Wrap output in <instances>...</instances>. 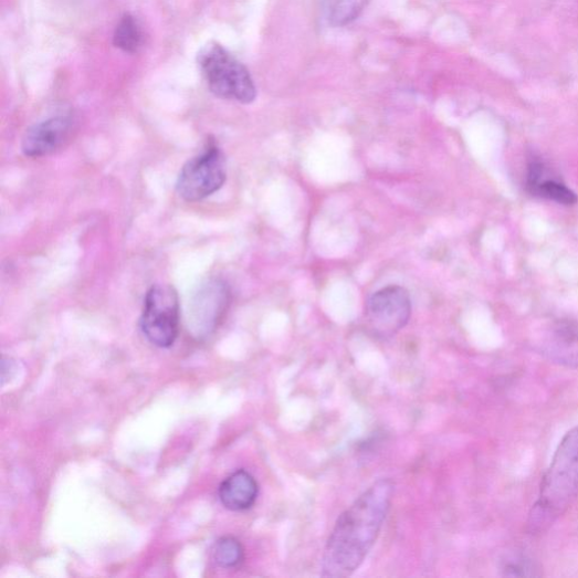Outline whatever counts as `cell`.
<instances>
[{
	"instance_id": "cell-1",
	"label": "cell",
	"mask_w": 578,
	"mask_h": 578,
	"mask_svg": "<svg viewBox=\"0 0 578 578\" xmlns=\"http://www.w3.org/2000/svg\"><path fill=\"white\" fill-rule=\"evenodd\" d=\"M393 493V482L381 480L340 515L325 548L323 576L348 577L360 567L381 533Z\"/></svg>"
},
{
	"instance_id": "cell-2",
	"label": "cell",
	"mask_w": 578,
	"mask_h": 578,
	"mask_svg": "<svg viewBox=\"0 0 578 578\" xmlns=\"http://www.w3.org/2000/svg\"><path fill=\"white\" fill-rule=\"evenodd\" d=\"M578 495V427L561 440L543 479L540 494L530 513L533 535L547 532Z\"/></svg>"
},
{
	"instance_id": "cell-3",
	"label": "cell",
	"mask_w": 578,
	"mask_h": 578,
	"mask_svg": "<svg viewBox=\"0 0 578 578\" xmlns=\"http://www.w3.org/2000/svg\"><path fill=\"white\" fill-rule=\"evenodd\" d=\"M198 65L213 94L243 104L256 97L254 82L246 67L218 43L207 44L198 56Z\"/></svg>"
},
{
	"instance_id": "cell-4",
	"label": "cell",
	"mask_w": 578,
	"mask_h": 578,
	"mask_svg": "<svg viewBox=\"0 0 578 578\" xmlns=\"http://www.w3.org/2000/svg\"><path fill=\"white\" fill-rule=\"evenodd\" d=\"M180 303L177 291L169 285H155L146 294L140 329L156 347L169 348L179 336Z\"/></svg>"
},
{
	"instance_id": "cell-5",
	"label": "cell",
	"mask_w": 578,
	"mask_h": 578,
	"mask_svg": "<svg viewBox=\"0 0 578 578\" xmlns=\"http://www.w3.org/2000/svg\"><path fill=\"white\" fill-rule=\"evenodd\" d=\"M227 181L224 155L217 146H209L182 168L177 190L189 202L200 201L218 192Z\"/></svg>"
},
{
	"instance_id": "cell-6",
	"label": "cell",
	"mask_w": 578,
	"mask_h": 578,
	"mask_svg": "<svg viewBox=\"0 0 578 578\" xmlns=\"http://www.w3.org/2000/svg\"><path fill=\"white\" fill-rule=\"evenodd\" d=\"M411 315L409 293L400 286H388L377 292L366 305V320L374 334L390 338L403 329Z\"/></svg>"
},
{
	"instance_id": "cell-7",
	"label": "cell",
	"mask_w": 578,
	"mask_h": 578,
	"mask_svg": "<svg viewBox=\"0 0 578 578\" xmlns=\"http://www.w3.org/2000/svg\"><path fill=\"white\" fill-rule=\"evenodd\" d=\"M230 298L231 292L224 282L212 280L204 283L190 306V318L197 332H213L228 309Z\"/></svg>"
},
{
	"instance_id": "cell-8",
	"label": "cell",
	"mask_w": 578,
	"mask_h": 578,
	"mask_svg": "<svg viewBox=\"0 0 578 578\" xmlns=\"http://www.w3.org/2000/svg\"><path fill=\"white\" fill-rule=\"evenodd\" d=\"M73 120L67 116L52 117L29 128L22 150L29 157H42L61 149L71 138Z\"/></svg>"
},
{
	"instance_id": "cell-9",
	"label": "cell",
	"mask_w": 578,
	"mask_h": 578,
	"mask_svg": "<svg viewBox=\"0 0 578 578\" xmlns=\"http://www.w3.org/2000/svg\"><path fill=\"white\" fill-rule=\"evenodd\" d=\"M538 350L553 362L578 367V325L558 322L549 327L539 340Z\"/></svg>"
},
{
	"instance_id": "cell-10",
	"label": "cell",
	"mask_w": 578,
	"mask_h": 578,
	"mask_svg": "<svg viewBox=\"0 0 578 578\" xmlns=\"http://www.w3.org/2000/svg\"><path fill=\"white\" fill-rule=\"evenodd\" d=\"M259 495L255 479L245 470L233 472L220 486L219 496L224 507L233 512L250 509Z\"/></svg>"
},
{
	"instance_id": "cell-11",
	"label": "cell",
	"mask_w": 578,
	"mask_h": 578,
	"mask_svg": "<svg viewBox=\"0 0 578 578\" xmlns=\"http://www.w3.org/2000/svg\"><path fill=\"white\" fill-rule=\"evenodd\" d=\"M370 0H328V19L333 27L341 28L354 22Z\"/></svg>"
},
{
	"instance_id": "cell-12",
	"label": "cell",
	"mask_w": 578,
	"mask_h": 578,
	"mask_svg": "<svg viewBox=\"0 0 578 578\" xmlns=\"http://www.w3.org/2000/svg\"><path fill=\"white\" fill-rule=\"evenodd\" d=\"M114 43L127 54H135L141 46L143 32L140 25L130 14H126L119 21L115 31Z\"/></svg>"
},
{
	"instance_id": "cell-13",
	"label": "cell",
	"mask_w": 578,
	"mask_h": 578,
	"mask_svg": "<svg viewBox=\"0 0 578 578\" xmlns=\"http://www.w3.org/2000/svg\"><path fill=\"white\" fill-rule=\"evenodd\" d=\"M213 557L220 567L233 569L243 563L244 549L238 539L233 537H224L216 544Z\"/></svg>"
},
{
	"instance_id": "cell-14",
	"label": "cell",
	"mask_w": 578,
	"mask_h": 578,
	"mask_svg": "<svg viewBox=\"0 0 578 578\" xmlns=\"http://www.w3.org/2000/svg\"><path fill=\"white\" fill-rule=\"evenodd\" d=\"M534 193L566 206L575 204L578 200L574 191L553 180L539 183Z\"/></svg>"
}]
</instances>
